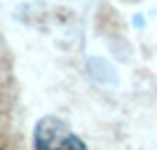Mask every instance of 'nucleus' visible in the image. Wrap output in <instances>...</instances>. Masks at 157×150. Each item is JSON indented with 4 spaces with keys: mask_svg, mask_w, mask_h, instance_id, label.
<instances>
[{
    "mask_svg": "<svg viewBox=\"0 0 157 150\" xmlns=\"http://www.w3.org/2000/svg\"><path fill=\"white\" fill-rule=\"evenodd\" d=\"M0 150H2V148H0Z\"/></svg>",
    "mask_w": 157,
    "mask_h": 150,
    "instance_id": "2",
    "label": "nucleus"
},
{
    "mask_svg": "<svg viewBox=\"0 0 157 150\" xmlns=\"http://www.w3.org/2000/svg\"><path fill=\"white\" fill-rule=\"evenodd\" d=\"M33 150H87V143L66 120L45 115L33 129Z\"/></svg>",
    "mask_w": 157,
    "mask_h": 150,
    "instance_id": "1",
    "label": "nucleus"
}]
</instances>
